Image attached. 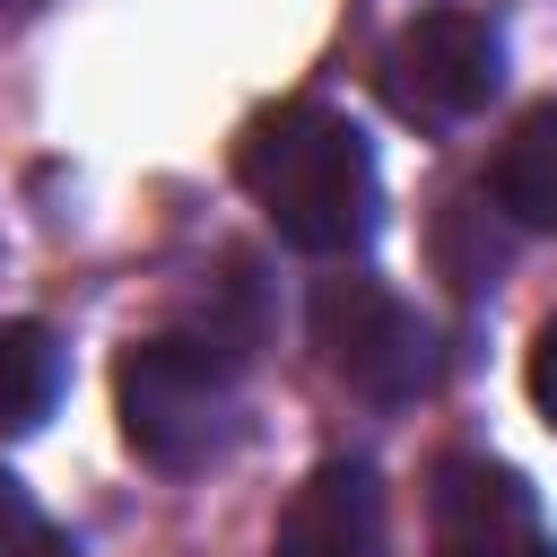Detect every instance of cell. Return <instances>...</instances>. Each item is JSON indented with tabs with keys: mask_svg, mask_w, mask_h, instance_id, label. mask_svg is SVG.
<instances>
[{
	"mask_svg": "<svg viewBox=\"0 0 557 557\" xmlns=\"http://www.w3.org/2000/svg\"><path fill=\"white\" fill-rule=\"evenodd\" d=\"M235 174H244L252 209L278 226V244H296V252L339 261L374 235V148L331 104L261 113L235 148Z\"/></svg>",
	"mask_w": 557,
	"mask_h": 557,
	"instance_id": "obj_1",
	"label": "cell"
},
{
	"mask_svg": "<svg viewBox=\"0 0 557 557\" xmlns=\"http://www.w3.org/2000/svg\"><path fill=\"white\" fill-rule=\"evenodd\" d=\"M235 357L218 331H157L131 339L113 366V409H122V444L148 470H200L209 453H226L235 435Z\"/></svg>",
	"mask_w": 557,
	"mask_h": 557,
	"instance_id": "obj_2",
	"label": "cell"
},
{
	"mask_svg": "<svg viewBox=\"0 0 557 557\" xmlns=\"http://www.w3.org/2000/svg\"><path fill=\"white\" fill-rule=\"evenodd\" d=\"M505 87V44L479 9H426L392 35L383 52V96L392 113H409L418 131H453L470 122L487 96Z\"/></svg>",
	"mask_w": 557,
	"mask_h": 557,
	"instance_id": "obj_3",
	"label": "cell"
},
{
	"mask_svg": "<svg viewBox=\"0 0 557 557\" xmlns=\"http://www.w3.org/2000/svg\"><path fill=\"white\" fill-rule=\"evenodd\" d=\"M313 348L357 400H383V409L426 383V322L383 278H357V270L313 287Z\"/></svg>",
	"mask_w": 557,
	"mask_h": 557,
	"instance_id": "obj_4",
	"label": "cell"
},
{
	"mask_svg": "<svg viewBox=\"0 0 557 557\" xmlns=\"http://www.w3.org/2000/svg\"><path fill=\"white\" fill-rule=\"evenodd\" d=\"M426 513H435V557H557L540 496L505 461H444Z\"/></svg>",
	"mask_w": 557,
	"mask_h": 557,
	"instance_id": "obj_5",
	"label": "cell"
},
{
	"mask_svg": "<svg viewBox=\"0 0 557 557\" xmlns=\"http://www.w3.org/2000/svg\"><path fill=\"white\" fill-rule=\"evenodd\" d=\"M270 557H383V487H374V470L366 461H322L287 496Z\"/></svg>",
	"mask_w": 557,
	"mask_h": 557,
	"instance_id": "obj_6",
	"label": "cell"
},
{
	"mask_svg": "<svg viewBox=\"0 0 557 557\" xmlns=\"http://www.w3.org/2000/svg\"><path fill=\"white\" fill-rule=\"evenodd\" d=\"M496 209L531 235H557V104H531L496 148Z\"/></svg>",
	"mask_w": 557,
	"mask_h": 557,
	"instance_id": "obj_7",
	"label": "cell"
},
{
	"mask_svg": "<svg viewBox=\"0 0 557 557\" xmlns=\"http://www.w3.org/2000/svg\"><path fill=\"white\" fill-rule=\"evenodd\" d=\"M61 400V339L44 322H0V435H35Z\"/></svg>",
	"mask_w": 557,
	"mask_h": 557,
	"instance_id": "obj_8",
	"label": "cell"
},
{
	"mask_svg": "<svg viewBox=\"0 0 557 557\" xmlns=\"http://www.w3.org/2000/svg\"><path fill=\"white\" fill-rule=\"evenodd\" d=\"M0 557H78V548L52 531V513H44L9 470H0Z\"/></svg>",
	"mask_w": 557,
	"mask_h": 557,
	"instance_id": "obj_9",
	"label": "cell"
},
{
	"mask_svg": "<svg viewBox=\"0 0 557 557\" xmlns=\"http://www.w3.org/2000/svg\"><path fill=\"white\" fill-rule=\"evenodd\" d=\"M531 400H540V418L557 426V313H548L540 339H531Z\"/></svg>",
	"mask_w": 557,
	"mask_h": 557,
	"instance_id": "obj_10",
	"label": "cell"
}]
</instances>
